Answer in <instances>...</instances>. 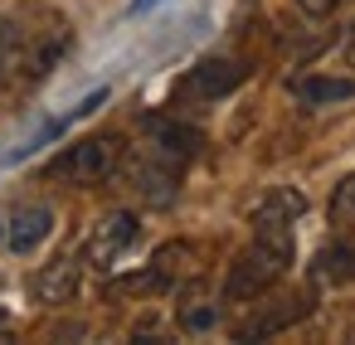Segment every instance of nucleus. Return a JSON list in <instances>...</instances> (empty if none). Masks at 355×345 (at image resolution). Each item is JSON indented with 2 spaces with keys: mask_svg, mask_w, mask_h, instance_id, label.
<instances>
[{
  "mask_svg": "<svg viewBox=\"0 0 355 345\" xmlns=\"http://www.w3.org/2000/svg\"><path fill=\"white\" fill-rule=\"evenodd\" d=\"M137 214H107L93 233H88V243H83V263L88 267H98V272H107V267H117V258L137 243Z\"/></svg>",
  "mask_w": 355,
  "mask_h": 345,
  "instance_id": "3",
  "label": "nucleus"
},
{
  "mask_svg": "<svg viewBox=\"0 0 355 345\" xmlns=\"http://www.w3.org/2000/svg\"><path fill=\"white\" fill-rule=\"evenodd\" d=\"M141 127H146V136L156 141V151L171 156V161H185V156H195V151L205 146V136H200L190 122H175V117H146Z\"/></svg>",
  "mask_w": 355,
  "mask_h": 345,
  "instance_id": "4",
  "label": "nucleus"
},
{
  "mask_svg": "<svg viewBox=\"0 0 355 345\" xmlns=\"http://www.w3.org/2000/svg\"><path fill=\"white\" fill-rule=\"evenodd\" d=\"M355 277V243H331V248H321L316 253V263H311V282H350Z\"/></svg>",
  "mask_w": 355,
  "mask_h": 345,
  "instance_id": "8",
  "label": "nucleus"
},
{
  "mask_svg": "<svg viewBox=\"0 0 355 345\" xmlns=\"http://www.w3.org/2000/svg\"><path fill=\"white\" fill-rule=\"evenodd\" d=\"M287 267H292V224H282V219H253V243L234 258V267L224 277V301H253V297H263Z\"/></svg>",
  "mask_w": 355,
  "mask_h": 345,
  "instance_id": "1",
  "label": "nucleus"
},
{
  "mask_svg": "<svg viewBox=\"0 0 355 345\" xmlns=\"http://www.w3.org/2000/svg\"><path fill=\"white\" fill-rule=\"evenodd\" d=\"M345 64L355 69V25H350V35H345Z\"/></svg>",
  "mask_w": 355,
  "mask_h": 345,
  "instance_id": "14",
  "label": "nucleus"
},
{
  "mask_svg": "<svg viewBox=\"0 0 355 345\" xmlns=\"http://www.w3.org/2000/svg\"><path fill=\"white\" fill-rule=\"evenodd\" d=\"M248 78V69L243 64H229V59H209V64H200L195 73H190V88L200 93V98H224V93H234L239 83Z\"/></svg>",
  "mask_w": 355,
  "mask_h": 345,
  "instance_id": "6",
  "label": "nucleus"
},
{
  "mask_svg": "<svg viewBox=\"0 0 355 345\" xmlns=\"http://www.w3.org/2000/svg\"><path fill=\"white\" fill-rule=\"evenodd\" d=\"M297 6H302V15H316V20H326V15L345 10L350 0H297Z\"/></svg>",
  "mask_w": 355,
  "mask_h": 345,
  "instance_id": "13",
  "label": "nucleus"
},
{
  "mask_svg": "<svg viewBox=\"0 0 355 345\" xmlns=\"http://www.w3.org/2000/svg\"><path fill=\"white\" fill-rule=\"evenodd\" d=\"M117 161H122L117 136H83L64 156H54L44 166V175L49 180H69V185H98V180H107L117 170Z\"/></svg>",
  "mask_w": 355,
  "mask_h": 345,
  "instance_id": "2",
  "label": "nucleus"
},
{
  "mask_svg": "<svg viewBox=\"0 0 355 345\" xmlns=\"http://www.w3.org/2000/svg\"><path fill=\"white\" fill-rule=\"evenodd\" d=\"M214 321H219L214 306H185V311H180V326H185V330H205V326H214Z\"/></svg>",
  "mask_w": 355,
  "mask_h": 345,
  "instance_id": "11",
  "label": "nucleus"
},
{
  "mask_svg": "<svg viewBox=\"0 0 355 345\" xmlns=\"http://www.w3.org/2000/svg\"><path fill=\"white\" fill-rule=\"evenodd\" d=\"M331 219L336 224H355V175H345L331 195Z\"/></svg>",
  "mask_w": 355,
  "mask_h": 345,
  "instance_id": "10",
  "label": "nucleus"
},
{
  "mask_svg": "<svg viewBox=\"0 0 355 345\" xmlns=\"http://www.w3.org/2000/svg\"><path fill=\"white\" fill-rule=\"evenodd\" d=\"M73 292H78V258H54L35 277V297L40 301H69Z\"/></svg>",
  "mask_w": 355,
  "mask_h": 345,
  "instance_id": "7",
  "label": "nucleus"
},
{
  "mask_svg": "<svg viewBox=\"0 0 355 345\" xmlns=\"http://www.w3.org/2000/svg\"><path fill=\"white\" fill-rule=\"evenodd\" d=\"M292 93H297L306 107H321V103L355 98V78H302V83H292Z\"/></svg>",
  "mask_w": 355,
  "mask_h": 345,
  "instance_id": "9",
  "label": "nucleus"
},
{
  "mask_svg": "<svg viewBox=\"0 0 355 345\" xmlns=\"http://www.w3.org/2000/svg\"><path fill=\"white\" fill-rule=\"evenodd\" d=\"M10 59H15V25H10V20H0V78H6Z\"/></svg>",
  "mask_w": 355,
  "mask_h": 345,
  "instance_id": "12",
  "label": "nucleus"
},
{
  "mask_svg": "<svg viewBox=\"0 0 355 345\" xmlns=\"http://www.w3.org/2000/svg\"><path fill=\"white\" fill-rule=\"evenodd\" d=\"M49 229H54V214H49L44 204H20V209L10 214V224H6V243H10L15 253H35V248L49 238Z\"/></svg>",
  "mask_w": 355,
  "mask_h": 345,
  "instance_id": "5",
  "label": "nucleus"
},
{
  "mask_svg": "<svg viewBox=\"0 0 355 345\" xmlns=\"http://www.w3.org/2000/svg\"><path fill=\"white\" fill-rule=\"evenodd\" d=\"M156 0H132V15H141V10H151Z\"/></svg>",
  "mask_w": 355,
  "mask_h": 345,
  "instance_id": "15",
  "label": "nucleus"
}]
</instances>
